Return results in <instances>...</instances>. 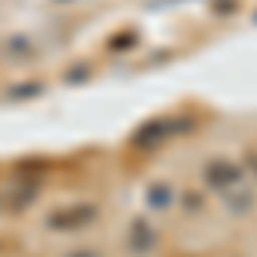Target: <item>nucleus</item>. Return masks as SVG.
I'll use <instances>...</instances> for the list:
<instances>
[{
	"instance_id": "nucleus-2",
	"label": "nucleus",
	"mask_w": 257,
	"mask_h": 257,
	"mask_svg": "<svg viewBox=\"0 0 257 257\" xmlns=\"http://www.w3.org/2000/svg\"><path fill=\"white\" fill-rule=\"evenodd\" d=\"M151 202H158V206H165V202H168V189H165V185H158V189H151Z\"/></svg>"
},
{
	"instance_id": "nucleus-3",
	"label": "nucleus",
	"mask_w": 257,
	"mask_h": 257,
	"mask_svg": "<svg viewBox=\"0 0 257 257\" xmlns=\"http://www.w3.org/2000/svg\"><path fill=\"white\" fill-rule=\"evenodd\" d=\"M254 165H257V158H254Z\"/></svg>"
},
{
	"instance_id": "nucleus-1",
	"label": "nucleus",
	"mask_w": 257,
	"mask_h": 257,
	"mask_svg": "<svg viewBox=\"0 0 257 257\" xmlns=\"http://www.w3.org/2000/svg\"><path fill=\"white\" fill-rule=\"evenodd\" d=\"M240 178V165H230V161H213L209 168H206V182L213 185V189H226V185H233Z\"/></svg>"
}]
</instances>
